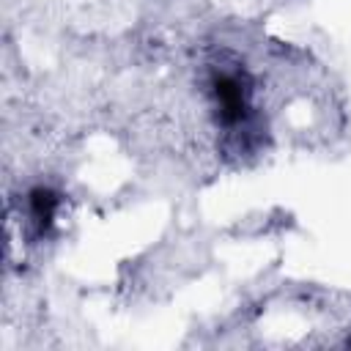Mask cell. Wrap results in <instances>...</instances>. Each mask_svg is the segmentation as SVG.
Returning a JSON list of instances; mask_svg holds the SVG:
<instances>
[{
    "instance_id": "obj_1",
    "label": "cell",
    "mask_w": 351,
    "mask_h": 351,
    "mask_svg": "<svg viewBox=\"0 0 351 351\" xmlns=\"http://www.w3.org/2000/svg\"><path fill=\"white\" fill-rule=\"evenodd\" d=\"M214 96H217V104H219L222 123L233 126V123L244 121V115H247V88L239 82V77L219 74L214 80Z\"/></svg>"
},
{
    "instance_id": "obj_2",
    "label": "cell",
    "mask_w": 351,
    "mask_h": 351,
    "mask_svg": "<svg viewBox=\"0 0 351 351\" xmlns=\"http://www.w3.org/2000/svg\"><path fill=\"white\" fill-rule=\"evenodd\" d=\"M27 203H30V217H33V222H36L41 230H47V228L52 225V219H55V211H58V195H55L49 186H36V189L30 192Z\"/></svg>"
}]
</instances>
